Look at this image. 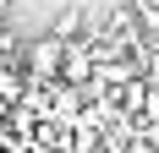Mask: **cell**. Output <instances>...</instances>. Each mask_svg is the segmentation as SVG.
<instances>
[{"instance_id": "1", "label": "cell", "mask_w": 159, "mask_h": 153, "mask_svg": "<svg viewBox=\"0 0 159 153\" xmlns=\"http://www.w3.org/2000/svg\"><path fill=\"white\" fill-rule=\"evenodd\" d=\"M22 66H28V82H55L66 66V38L55 33H39L28 49H22Z\"/></svg>"}, {"instance_id": "2", "label": "cell", "mask_w": 159, "mask_h": 153, "mask_svg": "<svg viewBox=\"0 0 159 153\" xmlns=\"http://www.w3.org/2000/svg\"><path fill=\"white\" fill-rule=\"evenodd\" d=\"M49 33L66 38V44H71V38H88V11H82V6H66V11L49 22Z\"/></svg>"}, {"instance_id": "3", "label": "cell", "mask_w": 159, "mask_h": 153, "mask_svg": "<svg viewBox=\"0 0 159 153\" xmlns=\"http://www.w3.org/2000/svg\"><path fill=\"white\" fill-rule=\"evenodd\" d=\"M121 153H159V142L148 137V131H137V137H132V142H126V148H121Z\"/></svg>"}, {"instance_id": "4", "label": "cell", "mask_w": 159, "mask_h": 153, "mask_svg": "<svg viewBox=\"0 0 159 153\" xmlns=\"http://www.w3.org/2000/svg\"><path fill=\"white\" fill-rule=\"evenodd\" d=\"M143 76L154 82V88H159V49H154V55H143Z\"/></svg>"}, {"instance_id": "5", "label": "cell", "mask_w": 159, "mask_h": 153, "mask_svg": "<svg viewBox=\"0 0 159 153\" xmlns=\"http://www.w3.org/2000/svg\"><path fill=\"white\" fill-rule=\"evenodd\" d=\"M6 11H11V0H0V22H6Z\"/></svg>"}]
</instances>
